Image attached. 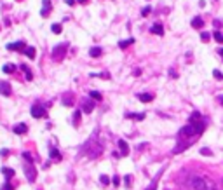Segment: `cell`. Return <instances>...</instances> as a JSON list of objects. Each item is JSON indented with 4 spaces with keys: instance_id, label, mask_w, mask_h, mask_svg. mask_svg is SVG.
Listing matches in <instances>:
<instances>
[{
    "instance_id": "32",
    "label": "cell",
    "mask_w": 223,
    "mask_h": 190,
    "mask_svg": "<svg viewBox=\"0 0 223 190\" xmlns=\"http://www.w3.org/2000/svg\"><path fill=\"white\" fill-rule=\"evenodd\" d=\"M73 117H75V124H78V122H80V110H75Z\"/></svg>"
},
{
    "instance_id": "43",
    "label": "cell",
    "mask_w": 223,
    "mask_h": 190,
    "mask_svg": "<svg viewBox=\"0 0 223 190\" xmlns=\"http://www.w3.org/2000/svg\"><path fill=\"white\" fill-rule=\"evenodd\" d=\"M148 190H155V185H153V187H150V188H148Z\"/></svg>"
},
{
    "instance_id": "6",
    "label": "cell",
    "mask_w": 223,
    "mask_h": 190,
    "mask_svg": "<svg viewBox=\"0 0 223 190\" xmlns=\"http://www.w3.org/2000/svg\"><path fill=\"white\" fill-rule=\"evenodd\" d=\"M192 187H194V190H206V182L202 178H194Z\"/></svg>"
},
{
    "instance_id": "17",
    "label": "cell",
    "mask_w": 223,
    "mask_h": 190,
    "mask_svg": "<svg viewBox=\"0 0 223 190\" xmlns=\"http://www.w3.org/2000/svg\"><path fill=\"white\" fill-rule=\"evenodd\" d=\"M202 25H204V21L201 18H194L192 19V28H202Z\"/></svg>"
},
{
    "instance_id": "37",
    "label": "cell",
    "mask_w": 223,
    "mask_h": 190,
    "mask_svg": "<svg viewBox=\"0 0 223 190\" xmlns=\"http://www.w3.org/2000/svg\"><path fill=\"white\" fill-rule=\"evenodd\" d=\"M139 75H141V70H139V68H136V70H134V77H139Z\"/></svg>"
},
{
    "instance_id": "3",
    "label": "cell",
    "mask_w": 223,
    "mask_h": 190,
    "mask_svg": "<svg viewBox=\"0 0 223 190\" xmlns=\"http://www.w3.org/2000/svg\"><path fill=\"white\" fill-rule=\"evenodd\" d=\"M32 115L37 117V119H44L45 117V108L42 105H33L32 106Z\"/></svg>"
},
{
    "instance_id": "5",
    "label": "cell",
    "mask_w": 223,
    "mask_h": 190,
    "mask_svg": "<svg viewBox=\"0 0 223 190\" xmlns=\"http://www.w3.org/2000/svg\"><path fill=\"white\" fill-rule=\"evenodd\" d=\"M11 84L5 82V80H0V94H4V96H11Z\"/></svg>"
},
{
    "instance_id": "16",
    "label": "cell",
    "mask_w": 223,
    "mask_h": 190,
    "mask_svg": "<svg viewBox=\"0 0 223 190\" xmlns=\"http://www.w3.org/2000/svg\"><path fill=\"white\" fill-rule=\"evenodd\" d=\"M201 113L199 112H194L192 113V117H190V122H188V124H195V122H201Z\"/></svg>"
},
{
    "instance_id": "25",
    "label": "cell",
    "mask_w": 223,
    "mask_h": 190,
    "mask_svg": "<svg viewBox=\"0 0 223 190\" xmlns=\"http://www.w3.org/2000/svg\"><path fill=\"white\" fill-rule=\"evenodd\" d=\"M213 37H215V40H216V42L223 44V33H221V32H215V33H213Z\"/></svg>"
},
{
    "instance_id": "24",
    "label": "cell",
    "mask_w": 223,
    "mask_h": 190,
    "mask_svg": "<svg viewBox=\"0 0 223 190\" xmlns=\"http://www.w3.org/2000/svg\"><path fill=\"white\" fill-rule=\"evenodd\" d=\"M51 157H52V159H56V161H59V159H61V154H59L56 148H51Z\"/></svg>"
},
{
    "instance_id": "8",
    "label": "cell",
    "mask_w": 223,
    "mask_h": 190,
    "mask_svg": "<svg viewBox=\"0 0 223 190\" xmlns=\"http://www.w3.org/2000/svg\"><path fill=\"white\" fill-rule=\"evenodd\" d=\"M138 99H139V101H143V103H150V101H153V94L141 92V94H138Z\"/></svg>"
},
{
    "instance_id": "20",
    "label": "cell",
    "mask_w": 223,
    "mask_h": 190,
    "mask_svg": "<svg viewBox=\"0 0 223 190\" xmlns=\"http://www.w3.org/2000/svg\"><path fill=\"white\" fill-rule=\"evenodd\" d=\"M129 119H134V120H143L145 119V113H127Z\"/></svg>"
},
{
    "instance_id": "42",
    "label": "cell",
    "mask_w": 223,
    "mask_h": 190,
    "mask_svg": "<svg viewBox=\"0 0 223 190\" xmlns=\"http://www.w3.org/2000/svg\"><path fill=\"white\" fill-rule=\"evenodd\" d=\"M220 56L223 58V47H221V49H220Z\"/></svg>"
},
{
    "instance_id": "21",
    "label": "cell",
    "mask_w": 223,
    "mask_h": 190,
    "mask_svg": "<svg viewBox=\"0 0 223 190\" xmlns=\"http://www.w3.org/2000/svg\"><path fill=\"white\" fill-rule=\"evenodd\" d=\"M2 173H4V176H5V178H12V176H14V169L4 168V169H2Z\"/></svg>"
},
{
    "instance_id": "19",
    "label": "cell",
    "mask_w": 223,
    "mask_h": 190,
    "mask_svg": "<svg viewBox=\"0 0 223 190\" xmlns=\"http://www.w3.org/2000/svg\"><path fill=\"white\" fill-rule=\"evenodd\" d=\"M89 96H91V99H94V101H101V99H103L101 92H98V91H91Z\"/></svg>"
},
{
    "instance_id": "34",
    "label": "cell",
    "mask_w": 223,
    "mask_h": 190,
    "mask_svg": "<svg viewBox=\"0 0 223 190\" xmlns=\"http://www.w3.org/2000/svg\"><path fill=\"white\" fill-rule=\"evenodd\" d=\"M201 154L202 155H213V152H211L209 148H201Z\"/></svg>"
},
{
    "instance_id": "4",
    "label": "cell",
    "mask_w": 223,
    "mask_h": 190,
    "mask_svg": "<svg viewBox=\"0 0 223 190\" xmlns=\"http://www.w3.org/2000/svg\"><path fill=\"white\" fill-rule=\"evenodd\" d=\"M26 47L28 45H25V42H14V44H9V45H7L9 51H18V52H23Z\"/></svg>"
},
{
    "instance_id": "31",
    "label": "cell",
    "mask_w": 223,
    "mask_h": 190,
    "mask_svg": "<svg viewBox=\"0 0 223 190\" xmlns=\"http://www.w3.org/2000/svg\"><path fill=\"white\" fill-rule=\"evenodd\" d=\"M213 75H215L216 80H223V73L220 70H215V72H213Z\"/></svg>"
},
{
    "instance_id": "38",
    "label": "cell",
    "mask_w": 223,
    "mask_h": 190,
    "mask_svg": "<svg viewBox=\"0 0 223 190\" xmlns=\"http://www.w3.org/2000/svg\"><path fill=\"white\" fill-rule=\"evenodd\" d=\"M0 155H4V157H5V155H9V150H7V148H4V150L0 152Z\"/></svg>"
},
{
    "instance_id": "13",
    "label": "cell",
    "mask_w": 223,
    "mask_h": 190,
    "mask_svg": "<svg viewBox=\"0 0 223 190\" xmlns=\"http://www.w3.org/2000/svg\"><path fill=\"white\" fill-rule=\"evenodd\" d=\"M26 131H28L26 124H18V126H14V133L16 134H25Z\"/></svg>"
},
{
    "instance_id": "39",
    "label": "cell",
    "mask_w": 223,
    "mask_h": 190,
    "mask_svg": "<svg viewBox=\"0 0 223 190\" xmlns=\"http://www.w3.org/2000/svg\"><path fill=\"white\" fill-rule=\"evenodd\" d=\"M66 4H68V5H73V4H75V0H66Z\"/></svg>"
},
{
    "instance_id": "41",
    "label": "cell",
    "mask_w": 223,
    "mask_h": 190,
    "mask_svg": "<svg viewBox=\"0 0 223 190\" xmlns=\"http://www.w3.org/2000/svg\"><path fill=\"white\" fill-rule=\"evenodd\" d=\"M78 4H87V0H77Z\"/></svg>"
},
{
    "instance_id": "2",
    "label": "cell",
    "mask_w": 223,
    "mask_h": 190,
    "mask_svg": "<svg viewBox=\"0 0 223 190\" xmlns=\"http://www.w3.org/2000/svg\"><path fill=\"white\" fill-rule=\"evenodd\" d=\"M194 134H197L195 133V129H194V126L192 124H188V126H185V127H181V131H180V140L181 138H188V136H194Z\"/></svg>"
},
{
    "instance_id": "36",
    "label": "cell",
    "mask_w": 223,
    "mask_h": 190,
    "mask_svg": "<svg viewBox=\"0 0 223 190\" xmlns=\"http://www.w3.org/2000/svg\"><path fill=\"white\" fill-rule=\"evenodd\" d=\"M2 190H14V188H12V185H9V183H7V185H4V188H2Z\"/></svg>"
},
{
    "instance_id": "26",
    "label": "cell",
    "mask_w": 223,
    "mask_h": 190,
    "mask_svg": "<svg viewBox=\"0 0 223 190\" xmlns=\"http://www.w3.org/2000/svg\"><path fill=\"white\" fill-rule=\"evenodd\" d=\"M51 30H52V33H56V35H58V33H61V25L54 23V25L51 26Z\"/></svg>"
},
{
    "instance_id": "18",
    "label": "cell",
    "mask_w": 223,
    "mask_h": 190,
    "mask_svg": "<svg viewBox=\"0 0 223 190\" xmlns=\"http://www.w3.org/2000/svg\"><path fill=\"white\" fill-rule=\"evenodd\" d=\"M132 44H134V38H127V40H120V42H118V47L125 49L127 45H132Z\"/></svg>"
},
{
    "instance_id": "29",
    "label": "cell",
    "mask_w": 223,
    "mask_h": 190,
    "mask_svg": "<svg viewBox=\"0 0 223 190\" xmlns=\"http://www.w3.org/2000/svg\"><path fill=\"white\" fill-rule=\"evenodd\" d=\"M150 12H152V7H150V5H146V7L141 9V16H148Z\"/></svg>"
},
{
    "instance_id": "9",
    "label": "cell",
    "mask_w": 223,
    "mask_h": 190,
    "mask_svg": "<svg viewBox=\"0 0 223 190\" xmlns=\"http://www.w3.org/2000/svg\"><path fill=\"white\" fill-rule=\"evenodd\" d=\"M150 32L155 33V35H162V33H164V28H162V25H160V23H155V25H152Z\"/></svg>"
},
{
    "instance_id": "14",
    "label": "cell",
    "mask_w": 223,
    "mask_h": 190,
    "mask_svg": "<svg viewBox=\"0 0 223 190\" xmlns=\"http://www.w3.org/2000/svg\"><path fill=\"white\" fill-rule=\"evenodd\" d=\"M25 54H26L30 59H33L35 58V54H37V51H35V47H32V45H28L26 49H25Z\"/></svg>"
},
{
    "instance_id": "28",
    "label": "cell",
    "mask_w": 223,
    "mask_h": 190,
    "mask_svg": "<svg viewBox=\"0 0 223 190\" xmlns=\"http://www.w3.org/2000/svg\"><path fill=\"white\" fill-rule=\"evenodd\" d=\"M23 157L26 159L28 164H33V157H32V154H30V152H25V154H23Z\"/></svg>"
},
{
    "instance_id": "22",
    "label": "cell",
    "mask_w": 223,
    "mask_h": 190,
    "mask_svg": "<svg viewBox=\"0 0 223 190\" xmlns=\"http://www.w3.org/2000/svg\"><path fill=\"white\" fill-rule=\"evenodd\" d=\"M2 70H4V73H14V72H16V66H14V65H5Z\"/></svg>"
},
{
    "instance_id": "23",
    "label": "cell",
    "mask_w": 223,
    "mask_h": 190,
    "mask_svg": "<svg viewBox=\"0 0 223 190\" xmlns=\"http://www.w3.org/2000/svg\"><path fill=\"white\" fill-rule=\"evenodd\" d=\"M21 68H23V70L26 72V80H32V78H33V73L30 72V68H28L26 65H21Z\"/></svg>"
},
{
    "instance_id": "10",
    "label": "cell",
    "mask_w": 223,
    "mask_h": 190,
    "mask_svg": "<svg viewBox=\"0 0 223 190\" xmlns=\"http://www.w3.org/2000/svg\"><path fill=\"white\" fill-rule=\"evenodd\" d=\"M101 54H103V49H101V47H91L89 49V56L91 58H99Z\"/></svg>"
},
{
    "instance_id": "7",
    "label": "cell",
    "mask_w": 223,
    "mask_h": 190,
    "mask_svg": "<svg viewBox=\"0 0 223 190\" xmlns=\"http://www.w3.org/2000/svg\"><path fill=\"white\" fill-rule=\"evenodd\" d=\"M25 171H26V178L28 182H35V169L32 168V164H28V166H25Z\"/></svg>"
},
{
    "instance_id": "15",
    "label": "cell",
    "mask_w": 223,
    "mask_h": 190,
    "mask_svg": "<svg viewBox=\"0 0 223 190\" xmlns=\"http://www.w3.org/2000/svg\"><path fill=\"white\" fill-rule=\"evenodd\" d=\"M92 110H94V103H92V101H84V112L91 113Z\"/></svg>"
},
{
    "instance_id": "30",
    "label": "cell",
    "mask_w": 223,
    "mask_h": 190,
    "mask_svg": "<svg viewBox=\"0 0 223 190\" xmlns=\"http://www.w3.org/2000/svg\"><path fill=\"white\" fill-rule=\"evenodd\" d=\"M209 38H211V35H209L208 32H202V33H201V40H202V42H208Z\"/></svg>"
},
{
    "instance_id": "12",
    "label": "cell",
    "mask_w": 223,
    "mask_h": 190,
    "mask_svg": "<svg viewBox=\"0 0 223 190\" xmlns=\"http://www.w3.org/2000/svg\"><path fill=\"white\" fill-rule=\"evenodd\" d=\"M118 148H120V154L122 155L129 154V147H127V143H125L124 140H118Z\"/></svg>"
},
{
    "instance_id": "11",
    "label": "cell",
    "mask_w": 223,
    "mask_h": 190,
    "mask_svg": "<svg viewBox=\"0 0 223 190\" xmlns=\"http://www.w3.org/2000/svg\"><path fill=\"white\" fill-rule=\"evenodd\" d=\"M42 4H44V9H42V12H40V14H42V16H47L49 12L52 11V7H51V0H44Z\"/></svg>"
},
{
    "instance_id": "33",
    "label": "cell",
    "mask_w": 223,
    "mask_h": 190,
    "mask_svg": "<svg viewBox=\"0 0 223 190\" xmlns=\"http://www.w3.org/2000/svg\"><path fill=\"white\" fill-rule=\"evenodd\" d=\"M112 183H113L115 187H118V185H120V178H118V176H113V178H112Z\"/></svg>"
},
{
    "instance_id": "1",
    "label": "cell",
    "mask_w": 223,
    "mask_h": 190,
    "mask_svg": "<svg viewBox=\"0 0 223 190\" xmlns=\"http://www.w3.org/2000/svg\"><path fill=\"white\" fill-rule=\"evenodd\" d=\"M66 49H68V44H58L54 47V51H52V59H61L65 54H66Z\"/></svg>"
},
{
    "instance_id": "27",
    "label": "cell",
    "mask_w": 223,
    "mask_h": 190,
    "mask_svg": "<svg viewBox=\"0 0 223 190\" xmlns=\"http://www.w3.org/2000/svg\"><path fill=\"white\" fill-rule=\"evenodd\" d=\"M99 182H101L105 187H106V185H110V178H108L106 175H101V176H99Z\"/></svg>"
},
{
    "instance_id": "35",
    "label": "cell",
    "mask_w": 223,
    "mask_h": 190,
    "mask_svg": "<svg viewBox=\"0 0 223 190\" xmlns=\"http://www.w3.org/2000/svg\"><path fill=\"white\" fill-rule=\"evenodd\" d=\"M124 183H125V187H129V185H131V176H125V178H124Z\"/></svg>"
},
{
    "instance_id": "40",
    "label": "cell",
    "mask_w": 223,
    "mask_h": 190,
    "mask_svg": "<svg viewBox=\"0 0 223 190\" xmlns=\"http://www.w3.org/2000/svg\"><path fill=\"white\" fill-rule=\"evenodd\" d=\"M218 101H220V103L223 105V94H221V96H218Z\"/></svg>"
}]
</instances>
